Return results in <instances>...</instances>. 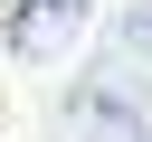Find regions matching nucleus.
Returning <instances> with one entry per match:
<instances>
[{
  "label": "nucleus",
  "mask_w": 152,
  "mask_h": 142,
  "mask_svg": "<svg viewBox=\"0 0 152 142\" xmlns=\"http://www.w3.org/2000/svg\"><path fill=\"white\" fill-rule=\"evenodd\" d=\"M86 28V0H19L10 9V57L19 66H57Z\"/></svg>",
  "instance_id": "obj_1"
},
{
  "label": "nucleus",
  "mask_w": 152,
  "mask_h": 142,
  "mask_svg": "<svg viewBox=\"0 0 152 142\" xmlns=\"http://www.w3.org/2000/svg\"><path fill=\"white\" fill-rule=\"evenodd\" d=\"M114 57H142V66H152V0H133V9H124V28H114Z\"/></svg>",
  "instance_id": "obj_3"
},
{
  "label": "nucleus",
  "mask_w": 152,
  "mask_h": 142,
  "mask_svg": "<svg viewBox=\"0 0 152 142\" xmlns=\"http://www.w3.org/2000/svg\"><path fill=\"white\" fill-rule=\"evenodd\" d=\"M76 123H86L95 142H152V104H142L124 76H95V85L76 95Z\"/></svg>",
  "instance_id": "obj_2"
}]
</instances>
